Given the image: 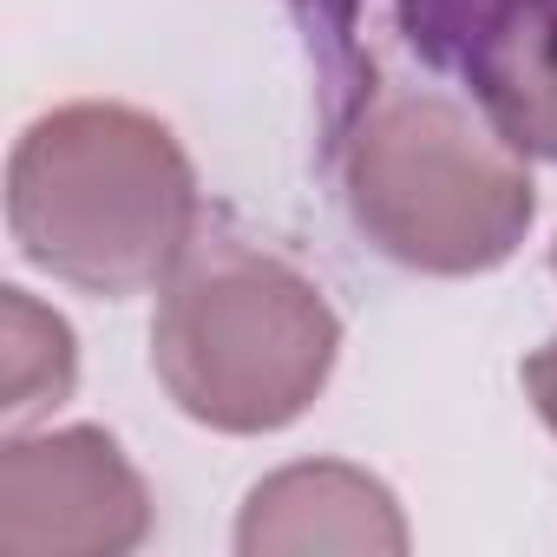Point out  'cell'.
<instances>
[{"label": "cell", "instance_id": "cell-1", "mask_svg": "<svg viewBox=\"0 0 557 557\" xmlns=\"http://www.w3.org/2000/svg\"><path fill=\"white\" fill-rule=\"evenodd\" d=\"M302 302H315V289L302 275L256 262L243 249H223L216 262H203L190 283L171 296V322H164V348H197V342H236L223 355H210L203 368H190L177 387L184 413L230 426V433H256V426H283L309 407V394L322 387L329 361L289 355V348H256V329L296 315Z\"/></svg>", "mask_w": 557, "mask_h": 557}, {"label": "cell", "instance_id": "cell-2", "mask_svg": "<svg viewBox=\"0 0 557 557\" xmlns=\"http://www.w3.org/2000/svg\"><path fill=\"white\" fill-rule=\"evenodd\" d=\"M302 8V21L329 40V47H342L348 40V21H355V0H296Z\"/></svg>", "mask_w": 557, "mask_h": 557}, {"label": "cell", "instance_id": "cell-3", "mask_svg": "<svg viewBox=\"0 0 557 557\" xmlns=\"http://www.w3.org/2000/svg\"><path fill=\"white\" fill-rule=\"evenodd\" d=\"M524 381L537 387V407H544V420L557 426V342H550V348H544V355L524 368Z\"/></svg>", "mask_w": 557, "mask_h": 557}]
</instances>
